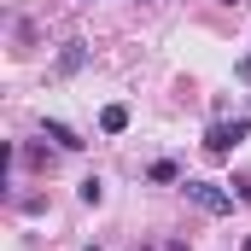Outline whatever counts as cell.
<instances>
[{
    "instance_id": "cell-1",
    "label": "cell",
    "mask_w": 251,
    "mask_h": 251,
    "mask_svg": "<svg viewBox=\"0 0 251 251\" xmlns=\"http://www.w3.org/2000/svg\"><path fill=\"white\" fill-rule=\"evenodd\" d=\"M181 193H187L204 216H228V210H234V193H222L216 181H193V176H187V181H181Z\"/></svg>"
},
{
    "instance_id": "cell-2",
    "label": "cell",
    "mask_w": 251,
    "mask_h": 251,
    "mask_svg": "<svg viewBox=\"0 0 251 251\" xmlns=\"http://www.w3.org/2000/svg\"><path fill=\"white\" fill-rule=\"evenodd\" d=\"M240 140H246V117H234V123H210V134H204V152H216V158H222V152H234Z\"/></svg>"
},
{
    "instance_id": "cell-3",
    "label": "cell",
    "mask_w": 251,
    "mask_h": 251,
    "mask_svg": "<svg viewBox=\"0 0 251 251\" xmlns=\"http://www.w3.org/2000/svg\"><path fill=\"white\" fill-rule=\"evenodd\" d=\"M41 134H47L59 152H82V146H88V140H82V134H76L70 123H59V117H47V123H41Z\"/></svg>"
},
{
    "instance_id": "cell-4",
    "label": "cell",
    "mask_w": 251,
    "mask_h": 251,
    "mask_svg": "<svg viewBox=\"0 0 251 251\" xmlns=\"http://www.w3.org/2000/svg\"><path fill=\"white\" fill-rule=\"evenodd\" d=\"M146 176H152V181H158V187H176V181H187V176H181V164H176V158H158V164H152V170H146Z\"/></svg>"
},
{
    "instance_id": "cell-5",
    "label": "cell",
    "mask_w": 251,
    "mask_h": 251,
    "mask_svg": "<svg viewBox=\"0 0 251 251\" xmlns=\"http://www.w3.org/2000/svg\"><path fill=\"white\" fill-rule=\"evenodd\" d=\"M100 128H105V134H123L128 128V105H105V111H100Z\"/></svg>"
},
{
    "instance_id": "cell-6",
    "label": "cell",
    "mask_w": 251,
    "mask_h": 251,
    "mask_svg": "<svg viewBox=\"0 0 251 251\" xmlns=\"http://www.w3.org/2000/svg\"><path fill=\"white\" fill-rule=\"evenodd\" d=\"M82 64H88V53H82V41H70V47L59 53V70H64V76H76Z\"/></svg>"
},
{
    "instance_id": "cell-7",
    "label": "cell",
    "mask_w": 251,
    "mask_h": 251,
    "mask_svg": "<svg viewBox=\"0 0 251 251\" xmlns=\"http://www.w3.org/2000/svg\"><path fill=\"white\" fill-rule=\"evenodd\" d=\"M100 199H105V181H100V176H88V181H82V204H100Z\"/></svg>"
},
{
    "instance_id": "cell-8",
    "label": "cell",
    "mask_w": 251,
    "mask_h": 251,
    "mask_svg": "<svg viewBox=\"0 0 251 251\" xmlns=\"http://www.w3.org/2000/svg\"><path fill=\"white\" fill-rule=\"evenodd\" d=\"M246 251H251V234H246Z\"/></svg>"
},
{
    "instance_id": "cell-9",
    "label": "cell",
    "mask_w": 251,
    "mask_h": 251,
    "mask_svg": "<svg viewBox=\"0 0 251 251\" xmlns=\"http://www.w3.org/2000/svg\"><path fill=\"white\" fill-rule=\"evenodd\" d=\"M82 6H94V0H82Z\"/></svg>"
}]
</instances>
